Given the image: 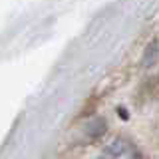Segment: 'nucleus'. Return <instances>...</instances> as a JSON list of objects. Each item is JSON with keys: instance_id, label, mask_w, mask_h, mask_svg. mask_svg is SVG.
I'll list each match as a JSON object with an SVG mask.
<instances>
[{"instance_id": "f03ea898", "label": "nucleus", "mask_w": 159, "mask_h": 159, "mask_svg": "<svg viewBox=\"0 0 159 159\" xmlns=\"http://www.w3.org/2000/svg\"><path fill=\"white\" fill-rule=\"evenodd\" d=\"M155 62H157V42L153 40L143 54V66H153Z\"/></svg>"}, {"instance_id": "f257e3e1", "label": "nucleus", "mask_w": 159, "mask_h": 159, "mask_svg": "<svg viewBox=\"0 0 159 159\" xmlns=\"http://www.w3.org/2000/svg\"><path fill=\"white\" fill-rule=\"evenodd\" d=\"M98 159H145V157H143V153L137 149L135 143L127 141V139H123V137H117V139H113L111 143H107V145L103 147L102 155Z\"/></svg>"}]
</instances>
